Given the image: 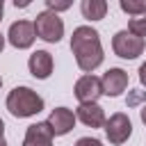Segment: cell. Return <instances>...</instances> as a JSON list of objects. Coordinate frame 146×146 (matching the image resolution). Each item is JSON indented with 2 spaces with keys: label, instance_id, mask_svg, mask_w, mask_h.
Masks as SVG:
<instances>
[{
  "label": "cell",
  "instance_id": "obj_12",
  "mask_svg": "<svg viewBox=\"0 0 146 146\" xmlns=\"http://www.w3.org/2000/svg\"><path fill=\"white\" fill-rule=\"evenodd\" d=\"M75 119L82 121L87 128H105V121H107L105 110L98 103H82V105H78Z\"/></svg>",
  "mask_w": 146,
  "mask_h": 146
},
{
  "label": "cell",
  "instance_id": "obj_8",
  "mask_svg": "<svg viewBox=\"0 0 146 146\" xmlns=\"http://www.w3.org/2000/svg\"><path fill=\"white\" fill-rule=\"evenodd\" d=\"M46 121H48V125H50V130H52L55 137H64V135H68L73 130V125H75L78 119H75L73 110H68V107H55Z\"/></svg>",
  "mask_w": 146,
  "mask_h": 146
},
{
  "label": "cell",
  "instance_id": "obj_9",
  "mask_svg": "<svg viewBox=\"0 0 146 146\" xmlns=\"http://www.w3.org/2000/svg\"><path fill=\"white\" fill-rule=\"evenodd\" d=\"M100 84H103V94L105 96L116 98V96H121L128 89V73L123 68H110V71L103 73Z\"/></svg>",
  "mask_w": 146,
  "mask_h": 146
},
{
  "label": "cell",
  "instance_id": "obj_13",
  "mask_svg": "<svg viewBox=\"0 0 146 146\" xmlns=\"http://www.w3.org/2000/svg\"><path fill=\"white\" fill-rule=\"evenodd\" d=\"M80 11L87 21H103L107 14V2L105 0H82Z\"/></svg>",
  "mask_w": 146,
  "mask_h": 146
},
{
  "label": "cell",
  "instance_id": "obj_18",
  "mask_svg": "<svg viewBox=\"0 0 146 146\" xmlns=\"http://www.w3.org/2000/svg\"><path fill=\"white\" fill-rule=\"evenodd\" d=\"M75 146H103V141L96 139V137H80L75 141Z\"/></svg>",
  "mask_w": 146,
  "mask_h": 146
},
{
  "label": "cell",
  "instance_id": "obj_23",
  "mask_svg": "<svg viewBox=\"0 0 146 146\" xmlns=\"http://www.w3.org/2000/svg\"><path fill=\"white\" fill-rule=\"evenodd\" d=\"M2 11H5V5H2V0H0V21H2Z\"/></svg>",
  "mask_w": 146,
  "mask_h": 146
},
{
  "label": "cell",
  "instance_id": "obj_19",
  "mask_svg": "<svg viewBox=\"0 0 146 146\" xmlns=\"http://www.w3.org/2000/svg\"><path fill=\"white\" fill-rule=\"evenodd\" d=\"M139 82H141V87H146V62L139 66Z\"/></svg>",
  "mask_w": 146,
  "mask_h": 146
},
{
  "label": "cell",
  "instance_id": "obj_16",
  "mask_svg": "<svg viewBox=\"0 0 146 146\" xmlns=\"http://www.w3.org/2000/svg\"><path fill=\"white\" fill-rule=\"evenodd\" d=\"M128 107H137L139 103H144L146 105V91H139V89H132V91H128Z\"/></svg>",
  "mask_w": 146,
  "mask_h": 146
},
{
  "label": "cell",
  "instance_id": "obj_6",
  "mask_svg": "<svg viewBox=\"0 0 146 146\" xmlns=\"http://www.w3.org/2000/svg\"><path fill=\"white\" fill-rule=\"evenodd\" d=\"M73 94H75V98L80 100V105H82V103H98V98L103 96L100 78H96L94 73H84L82 78L75 80Z\"/></svg>",
  "mask_w": 146,
  "mask_h": 146
},
{
  "label": "cell",
  "instance_id": "obj_7",
  "mask_svg": "<svg viewBox=\"0 0 146 146\" xmlns=\"http://www.w3.org/2000/svg\"><path fill=\"white\" fill-rule=\"evenodd\" d=\"M36 39V32H34V23L30 21H14L9 25V32H7V41L18 48V50H25L34 43Z\"/></svg>",
  "mask_w": 146,
  "mask_h": 146
},
{
  "label": "cell",
  "instance_id": "obj_2",
  "mask_svg": "<svg viewBox=\"0 0 146 146\" xmlns=\"http://www.w3.org/2000/svg\"><path fill=\"white\" fill-rule=\"evenodd\" d=\"M43 105H46L43 98L30 87H14L7 94V100H5V107L16 119H27V116L39 114L43 110Z\"/></svg>",
  "mask_w": 146,
  "mask_h": 146
},
{
  "label": "cell",
  "instance_id": "obj_20",
  "mask_svg": "<svg viewBox=\"0 0 146 146\" xmlns=\"http://www.w3.org/2000/svg\"><path fill=\"white\" fill-rule=\"evenodd\" d=\"M139 119H141V123L146 125V105H141V110H139Z\"/></svg>",
  "mask_w": 146,
  "mask_h": 146
},
{
  "label": "cell",
  "instance_id": "obj_4",
  "mask_svg": "<svg viewBox=\"0 0 146 146\" xmlns=\"http://www.w3.org/2000/svg\"><path fill=\"white\" fill-rule=\"evenodd\" d=\"M144 48H146V41L139 39V36H135L128 30H119L112 36V50L121 59H137L144 52Z\"/></svg>",
  "mask_w": 146,
  "mask_h": 146
},
{
  "label": "cell",
  "instance_id": "obj_17",
  "mask_svg": "<svg viewBox=\"0 0 146 146\" xmlns=\"http://www.w3.org/2000/svg\"><path fill=\"white\" fill-rule=\"evenodd\" d=\"M46 7H48V11H64V9H68L71 7V2H55V0H46Z\"/></svg>",
  "mask_w": 146,
  "mask_h": 146
},
{
  "label": "cell",
  "instance_id": "obj_14",
  "mask_svg": "<svg viewBox=\"0 0 146 146\" xmlns=\"http://www.w3.org/2000/svg\"><path fill=\"white\" fill-rule=\"evenodd\" d=\"M119 7H121V11L130 14L132 18L146 14V0H119Z\"/></svg>",
  "mask_w": 146,
  "mask_h": 146
},
{
  "label": "cell",
  "instance_id": "obj_1",
  "mask_svg": "<svg viewBox=\"0 0 146 146\" xmlns=\"http://www.w3.org/2000/svg\"><path fill=\"white\" fill-rule=\"evenodd\" d=\"M71 52L75 55V62H78L80 71H84V73L96 71L105 59L98 30H94L91 25L75 27L73 34H71Z\"/></svg>",
  "mask_w": 146,
  "mask_h": 146
},
{
  "label": "cell",
  "instance_id": "obj_25",
  "mask_svg": "<svg viewBox=\"0 0 146 146\" xmlns=\"http://www.w3.org/2000/svg\"><path fill=\"white\" fill-rule=\"evenodd\" d=\"M0 87H2V78H0Z\"/></svg>",
  "mask_w": 146,
  "mask_h": 146
},
{
  "label": "cell",
  "instance_id": "obj_5",
  "mask_svg": "<svg viewBox=\"0 0 146 146\" xmlns=\"http://www.w3.org/2000/svg\"><path fill=\"white\" fill-rule=\"evenodd\" d=\"M132 135V123H130V116L123 114V112H116L112 114L107 121H105V137L112 146H121L130 139Z\"/></svg>",
  "mask_w": 146,
  "mask_h": 146
},
{
  "label": "cell",
  "instance_id": "obj_10",
  "mask_svg": "<svg viewBox=\"0 0 146 146\" xmlns=\"http://www.w3.org/2000/svg\"><path fill=\"white\" fill-rule=\"evenodd\" d=\"M52 139H55V135H52L48 121H36V123L27 125L23 146H52Z\"/></svg>",
  "mask_w": 146,
  "mask_h": 146
},
{
  "label": "cell",
  "instance_id": "obj_3",
  "mask_svg": "<svg viewBox=\"0 0 146 146\" xmlns=\"http://www.w3.org/2000/svg\"><path fill=\"white\" fill-rule=\"evenodd\" d=\"M34 32H36V39H41L46 43H59L64 36V21L59 18V14L46 9V11L36 14Z\"/></svg>",
  "mask_w": 146,
  "mask_h": 146
},
{
  "label": "cell",
  "instance_id": "obj_15",
  "mask_svg": "<svg viewBox=\"0 0 146 146\" xmlns=\"http://www.w3.org/2000/svg\"><path fill=\"white\" fill-rule=\"evenodd\" d=\"M128 32H132L139 39H146V14L137 16V18H130L128 21Z\"/></svg>",
  "mask_w": 146,
  "mask_h": 146
},
{
  "label": "cell",
  "instance_id": "obj_11",
  "mask_svg": "<svg viewBox=\"0 0 146 146\" xmlns=\"http://www.w3.org/2000/svg\"><path fill=\"white\" fill-rule=\"evenodd\" d=\"M52 66H55V62L48 50H34L27 59V68H30L32 78H36V80H48L52 73Z\"/></svg>",
  "mask_w": 146,
  "mask_h": 146
},
{
  "label": "cell",
  "instance_id": "obj_22",
  "mask_svg": "<svg viewBox=\"0 0 146 146\" xmlns=\"http://www.w3.org/2000/svg\"><path fill=\"white\" fill-rule=\"evenodd\" d=\"M2 132H5V123H2V119H0V137H2Z\"/></svg>",
  "mask_w": 146,
  "mask_h": 146
},
{
  "label": "cell",
  "instance_id": "obj_24",
  "mask_svg": "<svg viewBox=\"0 0 146 146\" xmlns=\"http://www.w3.org/2000/svg\"><path fill=\"white\" fill-rule=\"evenodd\" d=\"M0 146H7V139L5 137H0Z\"/></svg>",
  "mask_w": 146,
  "mask_h": 146
},
{
  "label": "cell",
  "instance_id": "obj_21",
  "mask_svg": "<svg viewBox=\"0 0 146 146\" xmlns=\"http://www.w3.org/2000/svg\"><path fill=\"white\" fill-rule=\"evenodd\" d=\"M2 48H5V34L0 32V52H2Z\"/></svg>",
  "mask_w": 146,
  "mask_h": 146
}]
</instances>
